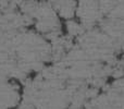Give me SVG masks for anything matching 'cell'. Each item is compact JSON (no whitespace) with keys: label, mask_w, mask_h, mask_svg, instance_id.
Segmentation results:
<instances>
[{"label":"cell","mask_w":124,"mask_h":109,"mask_svg":"<svg viewBox=\"0 0 124 109\" xmlns=\"http://www.w3.org/2000/svg\"><path fill=\"white\" fill-rule=\"evenodd\" d=\"M62 30L64 31L63 33L65 36L73 39H77L81 35L85 33V28H84L83 24L76 17L64 21V23L62 24Z\"/></svg>","instance_id":"6da1fadb"},{"label":"cell","mask_w":124,"mask_h":109,"mask_svg":"<svg viewBox=\"0 0 124 109\" xmlns=\"http://www.w3.org/2000/svg\"><path fill=\"white\" fill-rule=\"evenodd\" d=\"M14 109H36V108H35V106L33 105L32 103H28V101H22L21 103H20V105L17 106L16 108H14Z\"/></svg>","instance_id":"7a4b0ae2"}]
</instances>
